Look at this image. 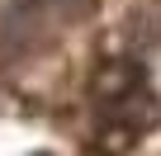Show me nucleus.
I'll return each mask as SVG.
<instances>
[{
	"label": "nucleus",
	"mask_w": 161,
	"mask_h": 156,
	"mask_svg": "<svg viewBox=\"0 0 161 156\" xmlns=\"http://www.w3.org/2000/svg\"><path fill=\"white\" fill-rule=\"evenodd\" d=\"M90 151L95 156H119L137 147L156 123L161 104L147 81V66L137 57H104L90 76Z\"/></svg>",
	"instance_id": "1"
},
{
	"label": "nucleus",
	"mask_w": 161,
	"mask_h": 156,
	"mask_svg": "<svg viewBox=\"0 0 161 156\" xmlns=\"http://www.w3.org/2000/svg\"><path fill=\"white\" fill-rule=\"evenodd\" d=\"M95 5L100 0H14L0 19V43L10 52H33L57 33L76 29L80 19H90Z\"/></svg>",
	"instance_id": "2"
}]
</instances>
